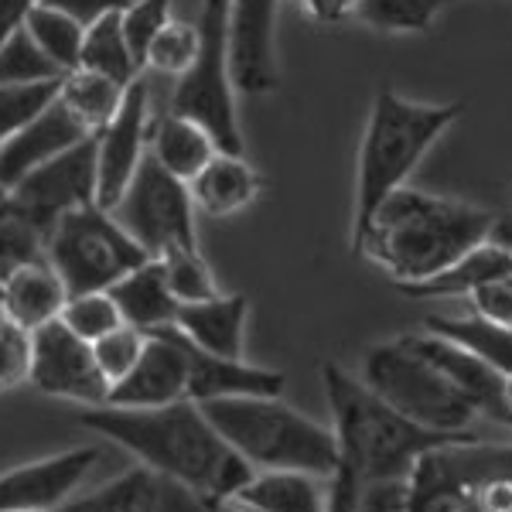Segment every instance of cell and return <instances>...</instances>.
Segmentation results:
<instances>
[{"label": "cell", "mask_w": 512, "mask_h": 512, "mask_svg": "<svg viewBox=\"0 0 512 512\" xmlns=\"http://www.w3.org/2000/svg\"><path fill=\"white\" fill-rule=\"evenodd\" d=\"M76 424L134 454L137 465L202 495L216 509L226 506L253 475V468L222 441L195 400L147 410L103 403L79 410Z\"/></svg>", "instance_id": "obj_1"}, {"label": "cell", "mask_w": 512, "mask_h": 512, "mask_svg": "<svg viewBox=\"0 0 512 512\" xmlns=\"http://www.w3.org/2000/svg\"><path fill=\"white\" fill-rule=\"evenodd\" d=\"M325 400L332 407L335 468L328 475V512H355L366 482L376 478H407L417 458L444 441L468 434H437L410 424L386 407L359 376L338 362H321Z\"/></svg>", "instance_id": "obj_2"}, {"label": "cell", "mask_w": 512, "mask_h": 512, "mask_svg": "<svg viewBox=\"0 0 512 512\" xmlns=\"http://www.w3.org/2000/svg\"><path fill=\"white\" fill-rule=\"evenodd\" d=\"M492 219L489 209L403 185L355 229L352 246L383 274H390L396 287H407L441 274L454 260L482 246L489 239Z\"/></svg>", "instance_id": "obj_3"}, {"label": "cell", "mask_w": 512, "mask_h": 512, "mask_svg": "<svg viewBox=\"0 0 512 512\" xmlns=\"http://www.w3.org/2000/svg\"><path fill=\"white\" fill-rule=\"evenodd\" d=\"M461 117V103H414L396 89H379L366 120L359 147V175H355V219L352 233L362 226L383 198L403 188L417 164L431 154Z\"/></svg>", "instance_id": "obj_4"}, {"label": "cell", "mask_w": 512, "mask_h": 512, "mask_svg": "<svg viewBox=\"0 0 512 512\" xmlns=\"http://www.w3.org/2000/svg\"><path fill=\"white\" fill-rule=\"evenodd\" d=\"M222 441L253 472H311L328 478L335 468V434L280 396H233L198 403Z\"/></svg>", "instance_id": "obj_5"}, {"label": "cell", "mask_w": 512, "mask_h": 512, "mask_svg": "<svg viewBox=\"0 0 512 512\" xmlns=\"http://www.w3.org/2000/svg\"><path fill=\"white\" fill-rule=\"evenodd\" d=\"M359 379L386 407L427 431L461 434L478 417L472 403L454 390L451 379L427 355H420L407 342V335L366 349Z\"/></svg>", "instance_id": "obj_6"}, {"label": "cell", "mask_w": 512, "mask_h": 512, "mask_svg": "<svg viewBox=\"0 0 512 512\" xmlns=\"http://www.w3.org/2000/svg\"><path fill=\"white\" fill-rule=\"evenodd\" d=\"M198 52L175 79L168 110L195 120L222 154H243V130L236 113V82L229 69V0H202Z\"/></svg>", "instance_id": "obj_7"}, {"label": "cell", "mask_w": 512, "mask_h": 512, "mask_svg": "<svg viewBox=\"0 0 512 512\" xmlns=\"http://www.w3.org/2000/svg\"><path fill=\"white\" fill-rule=\"evenodd\" d=\"M45 260L55 267L62 284L72 294L110 291L113 284L151 260L134 236L113 219V212L99 205L72 209L48 229L45 236Z\"/></svg>", "instance_id": "obj_8"}, {"label": "cell", "mask_w": 512, "mask_h": 512, "mask_svg": "<svg viewBox=\"0 0 512 512\" xmlns=\"http://www.w3.org/2000/svg\"><path fill=\"white\" fill-rule=\"evenodd\" d=\"M512 472V441L461 434L424 451L410 472V512H482V489Z\"/></svg>", "instance_id": "obj_9"}, {"label": "cell", "mask_w": 512, "mask_h": 512, "mask_svg": "<svg viewBox=\"0 0 512 512\" xmlns=\"http://www.w3.org/2000/svg\"><path fill=\"white\" fill-rule=\"evenodd\" d=\"M113 219L140 243V250L154 260L175 253L195 250V202L181 178L164 171L154 154L147 151L137 175L130 178L127 192L113 205Z\"/></svg>", "instance_id": "obj_10"}, {"label": "cell", "mask_w": 512, "mask_h": 512, "mask_svg": "<svg viewBox=\"0 0 512 512\" xmlns=\"http://www.w3.org/2000/svg\"><path fill=\"white\" fill-rule=\"evenodd\" d=\"M31 386L52 400L76 403L79 410L103 407L110 383L96 362L93 342L79 338L62 321H48L31 332Z\"/></svg>", "instance_id": "obj_11"}, {"label": "cell", "mask_w": 512, "mask_h": 512, "mask_svg": "<svg viewBox=\"0 0 512 512\" xmlns=\"http://www.w3.org/2000/svg\"><path fill=\"white\" fill-rule=\"evenodd\" d=\"M7 198L45 236L65 212L96 205V137L79 140L76 147L62 151L59 158L38 164L18 185L7 188Z\"/></svg>", "instance_id": "obj_12"}, {"label": "cell", "mask_w": 512, "mask_h": 512, "mask_svg": "<svg viewBox=\"0 0 512 512\" xmlns=\"http://www.w3.org/2000/svg\"><path fill=\"white\" fill-rule=\"evenodd\" d=\"M151 86L144 72L130 82L120 110L103 130H96V205L110 212L137 175L151 140Z\"/></svg>", "instance_id": "obj_13"}, {"label": "cell", "mask_w": 512, "mask_h": 512, "mask_svg": "<svg viewBox=\"0 0 512 512\" xmlns=\"http://www.w3.org/2000/svg\"><path fill=\"white\" fill-rule=\"evenodd\" d=\"M99 461L96 444H79L0 472V512L59 509Z\"/></svg>", "instance_id": "obj_14"}, {"label": "cell", "mask_w": 512, "mask_h": 512, "mask_svg": "<svg viewBox=\"0 0 512 512\" xmlns=\"http://www.w3.org/2000/svg\"><path fill=\"white\" fill-rule=\"evenodd\" d=\"M277 14L280 0H229V69L239 93L277 89Z\"/></svg>", "instance_id": "obj_15"}, {"label": "cell", "mask_w": 512, "mask_h": 512, "mask_svg": "<svg viewBox=\"0 0 512 512\" xmlns=\"http://www.w3.org/2000/svg\"><path fill=\"white\" fill-rule=\"evenodd\" d=\"M188 400V352L175 328L147 335L144 352L127 376L110 386V407H168Z\"/></svg>", "instance_id": "obj_16"}, {"label": "cell", "mask_w": 512, "mask_h": 512, "mask_svg": "<svg viewBox=\"0 0 512 512\" xmlns=\"http://www.w3.org/2000/svg\"><path fill=\"white\" fill-rule=\"evenodd\" d=\"M55 512H219L185 485L134 465L93 492L65 499Z\"/></svg>", "instance_id": "obj_17"}, {"label": "cell", "mask_w": 512, "mask_h": 512, "mask_svg": "<svg viewBox=\"0 0 512 512\" xmlns=\"http://www.w3.org/2000/svg\"><path fill=\"white\" fill-rule=\"evenodd\" d=\"M407 342L414 345L420 355L434 362L444 376L454 383V390L465 396L475 407L478 417H489L495 424L512 427V410H509V379L492 369L485 359H478L475 352L461 349L451 338H441L434 332L407 335Z\"/></svg>", "instance_id": "obj_18"}, {"label": "cell", "mask_w": 512, "mask_h": 512, "mask_svg": "<svg viewBox=\"0 0 512 512\" xmlns=\"http://www.w3.org/2000/svg\"><path fill=\"white\" fill-rule=\"evenodd\" d=\"M86 137H93V134H89V130L72 117L69 106L55 96V103L45 106L28 127H21L18 134L0 144V188H4V192L14 188L28 171L59 158L62 151L76 147L79 140H86Z\"/></svg>", "instance_id": "obj_19"}, {"label": "cell", "mask_w": 512, "mask_h": 512, "mask_svg": "<svg viewBox=\"0 0 512 512\" xmlns=\"http://www.w3.org/2000/svg\"><path fill=\"white\" fill-rule=\"evenodd\" d=\"M185 338V335H181ZM188 352V400L212 403L233 400V396H284L287 376L267 366H253L246 359H226L195 349L185 338Z\"/></svg>", "instance_id": "obj_20"}, {"label": "cell", "mask_w": 512, "mask_h": 512, "mask_svg": "<svg viewBox=\"0 0 512 512\" xmlns=\"http://www.w3.org/2000/svg\"><path fill=\"white\" fill-rule=\"evenodd\" d=\"M246 321H250V301H246V294H212L205 301L181 304L175 318V332L185 335L195 349L209 355L243 359Z\"/></svg>", "instance_id": "obj_21"}, {"label": "cell", "mask_w": 512, "mask_h": 512, "mask_svg": "<svg viewBox=\"0 0 512 512\" xmlns=\"http://www.w3.org/2000/svg\"><path fill=\"white\" fill-rule=\"evenodd\" d=\"M65 301H69V287L62 284V277L55 274L45 256L24 263L0 280V311L28 332L48 325V321H59Z\"/></svg>", "instance_id": "obj_22"}, {"label": "cell", "mask_w": 512, "mask_h": 512, "mask_svg": "<svg viewBox=\"0 0 512 512\" xmlns=\"http://www.w3.org/2000/svg\"><path fill=\"white\" fill-rule=\"evenodd\" d=\"M110 297L117 301L123 325L137 328V332L154 335L164 332V328H175L181 304L171 294L161 260H154V256L140 263V267H134L130 274H123L110 287Z\"/></svg>", "instance_id": "obj_23"}, {"label": "cell", "mask_w": 512, "mask_h": 512, "mask_svg": "<svg viewBox=\"0 0 512 512\" xmlns=\"http://www.w3.org/2000/svg\"><path fill=\"white\" fill-rule=\"evenodd\" d=\"M195 209L205 216H236L250 209L263 192V178L243 154H216L198 175L188 181Z\"/></svg>", "instance_id": "obj_24"}, {"label": "cell", "mask_w": 512, "mask_h": 512, "mask_svg": "<svg viewBox=\"0 0 512 512\" xmlns=\"http://www.w3.org/2000/svg\"><path fill=\"white\" fill-rule=\"evenodd\" d=\"M147 151L154 154V161L164 171H171L188 185L198 171L205 168L219 154L216 140L205 134L195 120H185L178 113H161L151 120V140H147Z\"/></svg>", "instance_id": "obj_25"}, {"label": "cell", "mask_w": 512, "mask_h": 512, "mask_svg": "<svg viewBox=\"0 0 512 512\" xmlns=\"http://www.w3.org/2000/svg\"><path fill=\"white\" fill-rule=\"evenodd\" d=\"M233 499L260 512H328V478L311 472H253Z\"/></svg>", "instance_id": "obj_26"}, {"label": "cell", "mask_w": 512, "mask_h": 512, "mask_svg": "<svg viewBox=\"0 0 512 512\" xmlns=\"http://www.w3.org/2000/svg\"><path fill=\"white\" fill-rule=\"evenodd\" d=\"M509 274H512V256L485 239L482 246H475L472 253L454 260L441 274L420 280V284H407L400 291L407 297H472L475 291H482V287H489Z\"/></svg>", "instance_id": "obj_27"}, {"label": "cell", "mask_w": 512, "mask_h": 512, "mask_svg": "<svg viewBox=\"0 0 512 512\" xmlns=\"http://www.w3.org/2000/svg\"><path fill=\"white\" fill-rule=\"evenodd\" d=\"M427 332L441 335V338H451L458 342L461 349L475 352L478 359H485L492 369H499L502 376L512 379V328L509 325H499L492 318H482V315H431L424 321Z\"/></svg>", "instance_id": "obj_28"}, {"label": "cell", "mask_w": 512, "mask_h": 512, "mask_svg": "<svg viewBox=\"0 0 512 512\" xmlns=\"http://www.w3.org/2000/svg\"><path fill=\"white\" fill-rule=\"evenodd\" d=\"M127 89L130 86L99 76V72L72 69V72H65V76H62L59 99L69 106L72 117H76L82 127L89 130V134H96V130H103L106 123L113 120V113L120 110Z\"/></svg>", "instance_id": "obj_29"}, {"label": "cell", "mask_w": 512, "mask_h": 512, "mask_svg": "<svg viewBox=\"0 0 512 512\" xmlns=\"http://www.w3.org/2000/svg\"><path fill=\"white\" fill-rule=\"evenodd\" d=\"M76 69L99 72V76L123 82V86H130L140 76V65L134 59V52H130L127 38H123L120 14H106L96 24H89L86 35H82V52Z\"/></svg>", "instance_id": "obj_30"}, {"label": "cell", "mask_w": 512, "mask_h": 512, "mask_svg": "<svg viewBox=\"0 0 512 512\" xmlns=\"http://www.w3.org/2000/svg\"><path fill=\"white\" fill-rule=\"evenodd\" d=\"M24 28H28V35L35 38V45L52 59V65L62 72V76L79 65L82 35H86V28H82L79 21L65 18L62 11H52V7H45V4H35V11L28 14V24H24Z\"/></svg>", "instance_id": "obj_31"}, {"label": "cell", "mask_w": 512, "mask_h": 512, "mask_svg": "<svg viewBox=\"0 0 512 512\" xmlns=\"http://www.w3.org/2000/svg\"><path fill=\"white\" fill-rule=\"evenodd\" d=\"M41 256H45V233L4 192L0 195V280Z\"/></svg>", "instance_id": "obj_32"}, {"label": "cell", "mask_w": 512, "mask_h": 512, "mask_svg": "<svg viewBox=\"0 0 512 512\" xmlns=\"http://www.w3.org/2000/svg\"><path fill=\"white\" fill-rule=\"evenodd\" d=\"M448 0H359V21L386 35L427 31Z\"/></svg>", "instance_id": "obj_33"}, {"label": "cell", "mask_w": 512, "mask_h": 512, "mask_svg": "<svg viewBox=\"0 0 512 512\" xmlns=\"http://www.w3.org/2000/svg\"><path fill=\"white\" fill-rule=\"evenodd\" d=\"M59 86H62V79L11 82V86L0 82V144L18 134L21 127H28L45 106H52L55 96H59Z\"/></svg>", "instance_id": "obj_34"}, {"label": "cell", "mask_w": 512, "mask_h": 512, "mask_svg": "<svg viewBox=\"0 0 512 512\" xmlns=\"http://www.w3.org/2000/svg\"><path fill=\"white\" fill-rule=\"evenodd\" d=\"M62 325L72 328L86 342H99L103 335H110L113 328L123 325L117 301L110 291H89V294H72L62 308Z\"/></svg>", "instance_id": "obj_35"}, {"label": "cell", "mask_w": 512, "mask_h": 512, "mask_svg": "<svg viewBox=\"0 0 512 512\" xmlns=\"http://www.w3.org/2000/svg\"><path fill=\"white\" fill-rule=\"evenodd\" d=\"M164 277H168V287L175 294L178 304H192V301H205V297L219 294V284L212 277L209 263H205L202 250H175L168 256H161Z\"/></svg>", "instance_id": "obj_36"}, {"label": "cell", "mask_w": 512, "mask_h": 512, "mask_svg": "<svg viewBox=\"0 0 512 512\" xmlns=\"http://www.w3.org/2000/svg\"><path fill=\"white\" fill-rule=\"evenodd\" d=\"M195 52H198V24H188V21L171 18L161 28V35L154 38V45L147 48L144 69H154L158 76L178 79L181 72H185L188 65H192Z\"/></svg>", "instance_id": "obj_37"}, {"label": "cell", "mask_w": 512, "mask_h": 512, "mask_svg": "<svg viewBox=\"0 0 512 512\" xmlns=\"http://www.w3.org/2000/svg\"><path fill=\"white\" fill-rule=\"evenodd\" d=\"M48 79H62V72L35 45L28 28H21L18 35L0 48V82L11 86V82H48Z\"/></svg>", "instance_id": "obj_38"}, {"label": "cell", "mask_w": 512, "mask_h": 512, "mask_svg": "<svg viewBox=\"0 0 512 512\" xmlns=\"http://www.w3.org/2000/svg\"><path fill=\"white\" fill-rule=\"evenodd\" d=\"M171 4H175V0H130V4L120 11L123 38H127L140 72H144L147 48L154 45V38L161 35V28L171 21Z\"/></svg>", "instance_id": "obj_39"}, {"label": "cell", "mask_w": 512, "mask_h": 512, "mask_svg": "<svg viewBox=\"0 0 512 512\" xmlns=\"http://www.w3.org/2000/svg\"><path fill=\"white\" fill-rule=\"evenodd\" d=\"M31 379V332L0 311V393L21 390Z\"/></svg>", "instance_id": "obj_40"}, {"label": "cell", "mask_w": 512, "mask_h": 512, "mask_svg": "<svg viewBox=\"0 0 512 512\" xmlns=\"http://www.w3.org/2000/svg\"><path fill=\"white\" fill-rule=\"evenodd\" d=\"M144 342H147V335L130 325L113 328L110 335H103L99 342H93L96 362H99V369H103L106 383L113 386L117 379H123L130 369H134V362L140 359V352H144Z\"/></svg>", "instance_id": "obj_41"}, {"label": "cell", "mask_w": 512, "mask_h": 512, "mask_svg": "<svg viewBox=\"0 0 512 512\" xmlns=\"http://www.w3.org/2000/svg\"><path fill=\"white\" fill-rule=\"evenodd\" d=\"M355 512H410V475L366 482Z\"/></svg>", "instance_id": "obj_42"}, {"label": "cell", "mask_w": 512, "mask_h": 512, "mask_svg": "<svg viewBox=\"0 0 512 512\" xmlns=\"http://www.w3.org/2000/svg\"><path fill=\"white\" fill-rule=\"evenodd\" d=\"M472 311L512 328V274L472 294Z\"/></svg>", "instance_id": "obj_43"}, {"label": "cell", "mask_w": 512, "mask_h": 512, "mask_svg": "<svg viewBox=\"0 0 512 512\" xmlns=\"http://www.w3.org/2000/svg\"><path fill=\"white\" fill-rule=\"evenodd\" d=\"M38 4L52 7V11H62L65 18L89 28V24H96L99 18H106V14H120L130 0H38Z\"/></svg>", "instance_id": "obj_44"}, {"label": "cell", "mask_w": 512, "mask_h": 512, "mask_svg": "<svg viewBox=\"0 0 512 512\" xmlns=\"http://www.w3.org/2000/svg\"><path fill=\"white\" fill-rule=\"evenodd\" d=\"M311 21L325 24V28H338V24L359 21V0H301Z\"/></svg>", "instance_id": "obj_45"}, {"label": "cell", "mask_w": 512, "mask_h": 512, "mask_svg": "<svg viewBox=\"0 0 512 512\" xmlns=\"http://www.w3.org/2000/svg\"><path fill=\"white\" fill-rule=\"evenodd\" d=\"M35 4L38 0H0V48L28 24V14L35 11Z\"/></svg>", "instance_id": "obj_46"}, {"label": "cell", "mask_w": 512, "mask_h": 512, "mask_svg": "<svg viewBox=\"0 0 512 512\" xmlns=\"http://www.w3.org/2000/svg\"><path fill=\"white\" fill-rule=\"evenodd\" d=\"M482 512H512V472L495 475L482 489Z\"/></svg>", "instance_id": "obj_47"}, {"label": "cell", "mask_w": 512, "mask_h": 512, "mask_svg": "<svg viewBox=\"0 0 512 512\" xmlns=\"http://www.w3.org/2000/svg\"><path fill=\"white\" fill-rule=\"evenodd\" d=\"M489 243H495L499 250H506V253L512 256V212H502V216H495V219H492Z\"/></svg>", "instance_id": "obj_48"}, {"label": "cell", "mask_w": 512, "mask_h": 512, "mask_svg": "<svg viewBox=\"0 0 512 512\" xmlns=\"http://www.w3.org/2000/svg\"><path fill=\"white\" fill-rule=\"evenodd\" d=\"M219 512H260V509L246 506V502H239V499H229V502H226V506H222Z\"/></svg>", "instance_id": "obj_49"}, {"label": "cell", "mask_w": 512, "mask_h": 512, "mask_svg": "<svg viewBox=\"0 0 512 512\" xmlns=\"http://www.w3.org/2000/svg\"><path fill=\"white\" fill-rule=\"evenodd\" d=\"M509 410H512V379H509Z\"/></svg>", "instance_id": "obj_50"}, {"label": "cell", "mask_w": 512, "mask_h": 512, "mask_svg": "<svg viewBox=\"0 0 512 512\" xmlns=\"http://www.w3.org/2000/svg\"><path fill=\"white\" fill-rule=\"evenodd\" d=\"M31 512H55V509H31Z\"/></svg>", "instance_id": "obj_51"}, {"label": "cell", "mask_w": 512, "mask_h": 512, "mask_svg": "<svg viewBox=\"0 0 512 512\" xmlns=\"http://www.w3.org/2000/svg\"><path fill=\"white\" fill-rule=\"evenodd\" d=\"M0 195H4V188H0Z\"/></svg>", "instance_id": "obj_52"}]
</instances>
